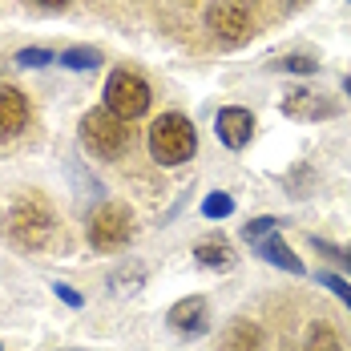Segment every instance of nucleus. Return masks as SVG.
<instances>
[{
    "label": "nucleus",
    "mask_w": 351,
    "mask_h": 351,
    "mask_svg": "<svg viewBox=\"0 0 351 351\" xmlns=\"http://www.w3.org/2000/svg\"><path fill=\"white\" fill-rule=\"evenodd\" d=\"M40 4H49V8H61V4H69V0H40Z\"/></svg>",
    "instance_id": "b1692460"
},
{
    "label": "nucleus",
    "mask_w": 351,
    "mask_h": 351,
    "mask_svg": "<svg viewBox=\"0 0 351 351\" xmlns=\"http://www.w3.org/2000/svg\"><path fill=\"white\" fill-rule=\"evenodd\" d=\"M53 291H57V295H61V299H65V303H69V307H81V295H77V291H73V287H65V282H57V287H53Z\"/></svg>",
    "instance_id": "5701e85b"
},
{
    "label": "nucleus",
    "mask_w": 351,
    "mask_h": 351,
    "mask_svg": "<svg viewBox=\"0 0 351 351\" xmlns=\"http://www.w3.org/2000/svg\"><path fill=\"white\" fill-rule=\"evenodd\" d=\"M81 141L97 158H117L130 145V130L113 109H93V113L81 117Z\"/></svg>",
    "instance_id": "f03ea898"
},
{
    "label": "nucleus",
    "mask_w": 351,
    "mask_h": 351,
    "mask_svg": "<svg viewBox=\"0 0 351 351\" xmlns=\"http://www.w3.org/2000/svg\"><path fill=\"white\" fill-rule=\"evenodd\" d=\"M311 243H315V250H319V254H327V258H335L339 267H348V271H351V250H339V246H331V243H319V239H311Z\"/></svg>",
    "instance_id": "4be33fe9"
},
{
    "label": "nucleus",
    "mask_w": 351,
    "mask_h": 351,
    "mask_svg": "<svg viewBox=\"0 0 351 351\" xmlns=\"http://www.w3.org/2000/svg\"><path fill=\"white\" fill-rule=\"evenodd\" d=\"M194 149H198V134H194L190 117H182V113H162V117L149 125V154H154V162H162V166H182V162L194 158Z\"/></svg>",
    "instance_id": "f257e3e1"
},
{
    "label": "nucleus",
    "mask_w": 351,
    "mask_h": 351,
    "mask_svg": "<svg viewBox=\"0 0 351 351\" xmlns=\"http://www.w3.org/2000/svg\"><path fill=\"white\" fill-rule=\"evenodd\" d=\"M275 230H279V218H250L243 226V239L254 246L258 239H267V234H275Z\"/></svg>",
    "instance_id": "a211bd4d"
},
{
    "label": "nucleus",
    "mask_w": 351,
    "mask_h": 351,
    "mask_svg": "<svg viewBox=\"0 0 351 351\" xmlns=\"http://www.w3.org/2000/svg\"><path fill=\"white\" fill-rule=\"evenodd\" d=\"M254 348H258V331L246 327V323H239V327L230 331V339H226V351H254Z\"/></svg>",
    "instance_id": "f3484780"
},
{
    "label": "nucleus",
    "mask_w": 351,
    "mask_h": 351,
    "mask_svg": "<svg viewBox=\"0 0 351 351\" xmlns=\"http://www.w3.org/2000/svg\"><path fill=\"white\" fill-rule=\"evenodd\" d=\"M303 351H339V339H335V331L327 323H315L311 335H307V343H303Z\"/></svg>",
    "instance_id": "2eb2a0df"
},
{
    "label": "nucleus",
    "mask_w": 351,
    "mask_h": 351,
    "mask_svg": "<svg viewBox=\"0 0 351 351\" xmlns=\"http://www.w3.org/2000/svg\"><path fill=\"white\" fill-rule=\"evenodd\" d=\"M319 282H323L327 291H335V295H339V299L351 307V282H343L339 275H331V271H323V275H319Z\"/></svg>",
    "instance_id": "412c9836"
},
{
    "label": "nucleus",
    "mask_w": 351,
    "mask_h": 351,
    "mask_svg": "<svg viewBox=\"0 0 351 351\" xmlns=\"http://www.w3.org/2000/svg\"><path fill=\"white\" fill-rule=\"evenodd\" d=\"M282 113L295 117V121H319V117H335L339 106L327 101L323 93H311V89H291V93L282 97Z\"/></svg>",
    "instance_id": "6e6552de"
},
{
    "label": "nucleus",
    "mask_w": 351,
    "mask_h": 351,
    "mask_svg": "<svg viewBox=\"0 0 351 351\" xmlns=\"http://www.w3.org/2000/svg\"><path fill=\"white\" fill-rule=\"evenodd\" d=\"M166 323L174 327V331H182V335H202L206 331V323H210V311H206V299H178L174 307H170V315H166Z\"/></svg>",
    "instance_id": "9d476101"
},
{
    "label": "nucleus",
    "mask_w": 351,
    "mask_h": 351,
    "mask_svg": "<svg viewBox=\"0 0 351 351\" xmlns=\"http://www.w3.org/2000/svg\"><path fill=\"white\" fill-rule=\"evenodd\" d=\"M106 109H113L121 121H134L149 109V85L141 81L138 73H125L117 69L106 81Z\"/></svg>",
    "instance_id": "39448f33"
},
{
    "label": "nucleus",
    "mask_w": 351,
    "mask_h": 351,
    "mask_svg": "<svg viewBox=\"0 0 351 351\" xmlns=\"http://www.w3.org/2000/svg\"><path fill=\"white\" fill-rule=\"evenodd\" d=\"M0 351H4V348H0Z\"/></svg>",
    "instance_id": "a878e982"
},
{
    "label": "nucleus",
    "mask_w": 351,
    "mask_h": 351,
    "mask_svg": "<svg viewBox=\"0 0 351 351\" xmlns=\"http://www.w3.org/2000/svg\"><path fill=\"white\" fill-rule=\"evenodd\" d=\"M134 239V218L125 206H101V210H93L89 218V243L97 246V250H121V246Z\"/></svg>",
    "instance_id": "423d86ee"
},
{
    "label": "nucleus",
    "mask_w": 351,
    "mask_h": 351,
    "mask_svg": "<svg viewBox=\"0 0 351 351\" xmlns=\"http://www.w3.org/2000/svg\"><path fill=\"white\" fill-rule=\"evenodd\" d=\"M97 61H101V53L89 49V45H77V49H65V53H61V65H65V69H77V73L97 69Z\"/></svg>",
    "instance_id": "ddd939ff"
},
{
    "label": "nucleus",
    "mask_w": 351,
    "mask_h": 351,
    "mask_svg": "<svg viewBox=\"0 0 351 351\" xmlns=\"http://www.w3.org/2000/svg\"><path fill=\"white\" fill-rule=\"evenodd\" d=\"M206 29H210L226 49L243 45L250 29H254V12H250V0H210L206 8Z\"/></svg>",
    "instance_id": "20e7f679"
},
{
    "label": "nucleus",
    "mask_w": 351,
    "mask_h": 351,
    "mask_svg": "<svg viewBox=\"0 0 351 351\" xmlns=\"http://www.w3.org/2000/svg\"><path fill=\"white\" fill-rule=\"evenodd\" d=\"M141 282H145V271H141V267H130V271H113V275H109V287H113L117 295H134Z\"/></svg>",
    "instance_id": "4468645a"
},
{
    "label": "nucleus",
    "mask_w": 351,
    "mask_h": 351,
    "mask_svg": "<svg viewBox=\"0 0 351 351\" xmlns=\"http://www.w3.org/2000/svg\"><path fill=\"white\" fill-rule=\"evenodd\" d=\"M343 93L351 97V77H343Z\"/></svg>",
    "instance_id": "393cba45"
},
{
    "label": "nucleus",
    "mask_w": 351,
    "mask_h": 351,
    "mask_svg": "<svg viewBox=\"0 0 351 351\" xmlns=\"http://www.w3.org/2000/svg\"><path fill=\"white\" fill-rule=\"evenodd\" d=\"M53 61H57V57H53L49 49H21V53H16V65H21V69H40V65H53Z\"/></svg>",
    "instance_id": "aec40b11"
},
{
    "label": "nucleus",
    "mask_w": 351,
    "mask_h": 351,
    "mask_svg": "<svg viewBox=\"0 0 351 351\" xmlns=\"http://www.w3.org/2000/svg\"><path fill=\"white\" fill-rule=\"evenodd\" d=\"M194 258L202 267H210V271H230L234 267V250L226 243H198L194 246Z\"/></svg>",
    "instance_id": "f8f14e48"
},
{
    "label": "nucleus",
    "mask_w": 351,
    "mask_h": 351,
    "mask_svg": "<svg viewBox=\"0 0 351 351\" xmlns=\"http://www.w3.org/2000/svg\"><path fill=\"white\" fill-rule=\"evenodd\" d=\"M271 69H279V73H319V61L307 57V53H291V57H279Z\"/></svg>",
    "instance_id": "dca6fc26"
},
{
    "label": "nucleus",
    "mask_w": 351,
    "mask_h": 351,
    "mask_svg": "<svg viewBox=\"0 0 351 351\" xmlns=\"http://www.w3.org/2000/svg\"><path fill=\"white\" fill-rule=\"evenodd\" d=\"M214 134L218 141L226 145V149H243L246 141L254 138V113L243 106H230L218 113V121H214Z\"/></svg>",
    "instance_id": "0eeeda50"
},
{
    "label": "nucleus",
    "mask_w": 351,
    "mask_h": 351,
    "mask_svg": "<svg viewBox=\"0 0 351 351\" xmlns=\"http://www.w3.org/2000/svg\"><path fill=\"white\" fill-rule=\"evenodd\" d=\"M8 239L16 246H25V250H36V246H45L53 239V214L45 210L36 198H25V202H16L12 210H8Z\"/></svg>",
    "instance_id": "7ed1b4c3"
},
{
    "label": "nucleus",
    "mask_w": 351,
    "mask_h": 351,
    "mask_svg": "<svg viewBox=\"0 0 351 351\" xmlns=\"http://www.w3.org/2000/svg\"><path fill=\"white\" fill-rule=\"evenodd\" d=\"M230 210H234V198L222 194V190H218V194H206V202H202V214H206V218H226Z\"/></svg>",
    "instance_id": "6ab92c4d"
},
{
    "label": "nucleus",
    "mask_w": 351,
    "mask_h": 351,
    "mask_svg": "<svg viewBox=\"0 0 351 351\" xmlns=\"http://www.w3.org/2000/svg\"><path fill=\"white\" fill-rule=\"evenodd\" d=\"M29 125V97L0 81V138H16Z\"/></svg>",
    "instance_id": "1a4fd4ad"
},
{
    "label": "nucleus",
    "mask_w": 351,
    "mask_h": 351,
    "mask_svg": "<svg viewBox=\"0 0 351 351\" xmlns=\"http://www.w3.org/2000/svg\"><path fill=\"white\" fill-rule=\"evenodd\" d=\"M254 250H258L271 267H282V271H291V275H303V258H295V250L282 243V239H275V234L258 239V243H254Z\"/></svg>",
    "instance_id": "9b49d317"
}]
</instances>
